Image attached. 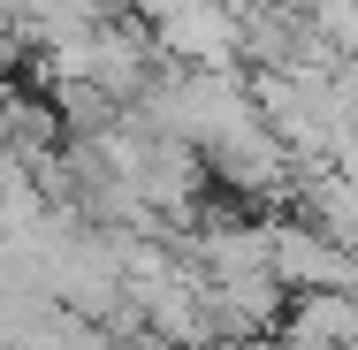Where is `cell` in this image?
I'll use <instances>...</instances> for the list:
<instances>
[{"label":"cell","mask_w":358,"mask_h":350,"mask_svg":"<svg viewBox=\"0 0 358 350\" xmlns=\"http://www.w3.org/2000/svg\"><path fill=\"white\" fill-rule=\"evenodd\" d=\"M122 8L152 31V54L168 69H244L229 0H122Z\"/></svg>","instance_id":"cell-1"},{"label":"cell","mask_w":358,"mask_h":350,"mask_svg":"<svg viewBox=\"0 0 358 350\" xmlns=\"http://www.w3.org/2000/svg\"><path fill=\"white\" fill-rule=\"evenodd\" d=\"M267 221V267L289 297L297 289H358V251L336 244L328 228H313L305 213H259Z\"/></svg>","instance_id":"cell-2"},{"label":"cell","mask_w":358,"mask_h":350,"mask_svg":"<svg viewBox=\"0 0 358 350\" xmlns=\"http://www.w3.org/2000/svg\"><path fill=\"white\" fill-rule=\"evenodd\" d=\"M275 335L289 350H358V289H297Z\"/></svg>","instance_id":"cell-3"},{"label":"cell","mask_w":358,"mask_h":350,"mask_svg":"<svg viewBox=\"0 0 358 350\" xmlns=\"http://www.w3.org/2000/svg\"><path fill=\"white\" fill-rule=\"evenodd\" d=\"M115 350H183V343H168V335H152V328H122Z\"/></svg>","instance_id":"cell-4"},{"label":"cell","mask_w":358,"mask_h":350,"mask_svg":"<svg viewBox=\"0 0 358 350\" xmlns=\"http://www.w3.org/2000/svg\"><path fill=\"white\" fill-rule=\"evenodd\" d=\"M214 350H289V343L267 328V335H229V343H214Z\"/></svg>","instance_id":"cell-5"},{"label":"cell","mask_w":358,"mask_h":350,"mask_svg":"<svg viewBox=\"0 0 358 350\" xmlns=\"http://www.w3.org/2000/svg\"><path fill=\"white\" fill-rule=\"evenodd\" d=\"M8 76H15V54H8V46H0V99H8V92H15V84H8Z\"/></svg>","instance_id":"cell-6"}]
</instances>
